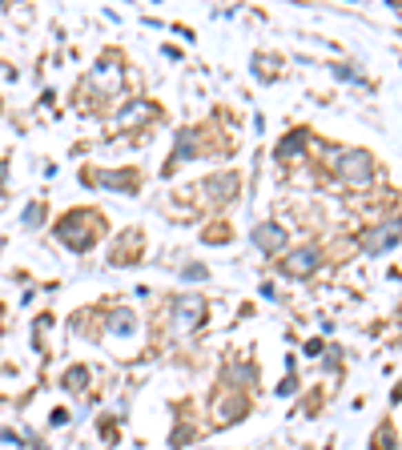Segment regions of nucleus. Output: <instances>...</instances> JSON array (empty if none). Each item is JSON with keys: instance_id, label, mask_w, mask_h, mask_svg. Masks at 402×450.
Masks as SVG:
<instances>
[{"instance_id": "nucleus-1", "label": "nucleus", "mask_w": 402, "mask_h": 450, "mask_svg": "<svg viewBox=\"0 0 402 450\" xmlns=\"http://www.w3.org/2000/svg\"><path fill=\"white\" fill-rule=\"evenodd\" d=\"M105 229V217L93 214V209H72L57 221V237L69 245V249H89Z\"/></svg>"}, {"instance_id": "nucleus-2", "label": "nucleus", "mask_w": 402, "mask_h": 450, "mask_svg": "<svg viewBox=\"0 0 402 450\" xmlns=\"http://www.w3.org/2000/svg\"><path fill=\"white\" fill-rule=\"evenodd\" d=\"M334 161H338V173H342L346 185H370V181H374V161H370V153H362V149H346V153H338Z\"/></svg>"}, {"instance_id": "nucleus-3", "label": "nucleus", "mask_w": 402, "mask_h": 450, "mask_svg": "<svg viewBox=\"0 0 402 450\" xmlns=\"http://www.w3.org/2000/svg\"><path fill=\"white\" fill-rule=\"evenodd\" d=\"M201 318H205V302L201 298H193V294H185V298H177V306H173V326L181 334H190L201 326Z\"/></svg>"}, {"instance_id": "nucleus-4", "label": "nucleus", "mask_w": 402, "mask_h": 450, "mask_svg": "<svg viewBox=\"0 0 402 450\" xmlns=\"http://www.w3.org/2000/svg\"><path fill=\"white\" fill-rule=\"evenodd\" d=\"M318 261H322V249H318V245H302V249H294V254L282 261V274L285 278H310V274L318 269Z\"/></svg>"}, {"instance_id": "nucleus-5", "label": "nucleus", "mask_w": 402, "mask_h": 450, "mask_svg": "<svg viewBox=\"0 0 402 450\" xmlns=\"http://www.w3.org/2000/svg\"><path fill=\"white\" fill-rule=\"evenodd\" d=\"M245 410H250L245 394H241V390H234V386H225V394L213 402V418H217V422H237Z\"/></svg>"}, {"instance_id": "nucleus-6", "label": "nucleus", "mask_w": 402, "mask_h": 450, "mask_svg": "<svg viewBox=\"0 0 402 450\" xmlns=\"http://www.w3.org/2000/svg\"><path fill=\"white\" fill-rule=\"evenodd\" d=\"M85 181H89V185H109V190H121V193L137 190V173H133V169H121V173L97 169V173H85Z\"/></svg>"}, {"instance_id": "nucleus-7", "label": "nucleus", "mask_w": 402, "mask_h": 450, "mask_svg": "<svg viewBox=\"0 0 402 450\" xmlns=\"http://www.w3.org/2000/svg\"><path fill=\"white\" fill-rule=\"evenodd\" d=\"M201 193L210 201H234L237 197V173H213L201 181Z\"/></svg>"}, {"instance_id": "nucleus-8", "label": "nucleus", "mask_w": 402, "mask_h": 450, "mask_svg": "<svg viewBox=\"0 0 402 450\" xmlns=\"http://www.w3.org/2000/svg\"><path fill=\"white\" fill-rule=\"evenodd\" d=\"M394 245H399V221L362 234V249H366V254H386V249H394Z\"/></svg>"}, {"instance_id": "nucleus-9", "label": "nucleus", "mask_w": 402, "mask_h": 450, "mask_svg": "<svg viewBox=\"0 0 402 450\" xmlns=\"http://www.w3.org/2000/svg\"><path fill=\"white\" fill-rule=\"evenodd\" d=\"M254 245H258L261 254H278L285 245V229L282 225H258L254 229Z\"/></svg>"}, {"instance_id": "nucleus-10", "label": "nucleus", "mask_w": 402, "mask_h": 450, "mask_svg": "<svg viewBox=\"0 0 402 450\" xmlns=\"http://www.w3.org/2000/svg\"><path fill=\"white\" fill-rule=\"evenodd\" d=\"M193 149H197V141H193V129H181V133H177V153H173V161H169L165 169H173L177 161H185Z\"/></svg>"}, {"instance_id": "nucleus-11", "label": "nucleus", "mask_w": 402, "mask_h": 450, "mask_svg": "<svg viewBox=\"0 0 402 450\" xmlns=\"http://www.w3.org/2000/svg\"><path fill=\"white\" fill-rule=\"evenodd\" d=\"M133 326H137V318H133L129 309H117V314L109 318V330L113 334H133Z\"/></svg>"}, {"instance_id": "nucleus-12", "label": "nucleus", "mask_w": 402, "mask_h": 450, "mask_svg": "<svg viewBox=\"0 0 402 450\" xmlns=\"http://www.w3.org/2000/svg\"><path fill=\"white\" fill-rule=\"evenodd\" d=\"M85 386H89V370H85V366L65 370V390H85Z\"/></svg>"}, {"instance_id": "nucleus-13", "label": "nucleus", "mask_w": 402, "mask_h": 450, "mask_svg": "<svg viewBox=\"0 0 402 450\" xmlns=\"http://www.w3.org/2000/svg\"><path fill=\"white\" fill-rule=\"evenodd\" d=\"M302 145H306V133H294V137H285L278 145V157H294V153H302Z\"/></svg>"}, {"instance_id": "nucleus-14", "label": "nucleus", "mask_w": 402, "mask_h": 450, "mask_svg": "<svg viewBox=\"0 0 402 450\" xmlns=\"http://www.w3.org/2000/svg\"><path fill=\"white\" fill-rule=\"evenodd\" d=\"M149 113H153V105H133V109H125V113H121V121H125V125H133V121H145Z\"/></svg>"}, {"instance_id": "nucleus-15", "label": "nucleus", "mask_w": 402, "mask_h": 450, "mask_svg": "<svg viewBox=\"0 0 402 450\" xmlns=\"http://www.w3.org/2000/svg\"><path fill=\"white\" fill-rule=\"evenodd\" d=\"M41 217H45L41 205H28V209H24V225H41Z\"/></svg>"}, {"instance_id": "nucleus-16", "label": "nucleus", "mask_w": 402, "mask_h": 450, "mask_svg": "<svg viewBox=\"0 0 402 450\" xmlns=\"http://www.w3.org/2000/svg\"><path fill=\"white\" fill-rule=\"evenodd\" d=\"M225 378H230V382H245V378H250V370H245V366H234V370H225Z\"/></svg>"}]
</instances>
